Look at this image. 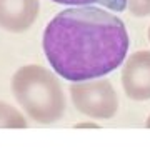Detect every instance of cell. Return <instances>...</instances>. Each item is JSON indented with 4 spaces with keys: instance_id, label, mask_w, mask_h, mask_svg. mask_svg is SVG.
Returning a JSON list of instances; mask_svg holds the SVG:
<instances>
[{
    "instance_id": "9",
    "label": "cell",
    "mask_w": 150,
    "mask_h": 150,
    "mask_svg": "<svg viewBox=\"0 0 150 150\" xmlns=\"http://www.w3.org/2000/svg\"><path fill=\"white\" fill-rule=\"evenodd\" d=\"M145 127H147V129H150V117L147 118V122H145Z\"/></svg>"
},
{
    "instance_id": "4",
    "label": "cell",
    "mask_w": 150,
    "mask_h": 150,
    "mask_svg": "<svg viewBox=\"0 0 150 150\" xmlns=\"http://www.w3.org/2000/svg\"><path fill=\"white\" fill-rule=\"evenodd\" d=\"M122 87L132 100H150V50H139L123 60Z\"/></svg>"
},
{
    "instance_id": "2",
    "label": "cell",
    "mask_w": 150,
    "mask_h": 150,
    "mask_svg": "<svg viewBox=\"0 0 150 150\" xmlns=\"http://www.w3.org/2000/svg\"><path fill=\"white\" fill-rule=\"evenodd\" d=\"M12 92L23 112L38 123H55L65 113V95L57 75L42 65H25L12 79Z\"/></svg>"
},
{
    "instance_id": "10",
    "label": "cell",
    "mask_w": 150,
    "mask_h": 150,
    "mask_svg": "<svg viewBox=\"0 0 150 150\" xmlns=\"http://www.w3.org/2000/svg\"><path fill=\"white\" fill-rule=\"evenodd\" d=\"M149 42H150V27H149Z\"/></svg>"
},
{
    "instance_id": "8",
    "label": "cell",
    "mask_w": 150,
    "mask_h": 150,
    "mask_svg": "<svg viewBox=\"0 0 150 150\" xmlns=\"http://www.w3.org/2000/svg\"><path fill=\"white\" fill-rule=\"evenodd\" d=\"M127 7L134 17L150 15V0H127Z\"/></svg>"
},
{
    "instance_id": "6",
    "label": "cell",
    "mask_w": 150,
    "mask_h": 150,
    "mask_svg": "<svg viewBox=\"0 0 150 150\" xmlns=\"http://www.w3.org/2000/svg\"><path fill=\"white\" fill-rule=\"evenodd\" d=\"M27 120L17 108L0 102V129H25Z\"/></svg>"
},
{
    "instance_id": "1",
    "label": "cell",
    "mask_w": 150,
    "mask_h": 150,
    "mask_svg": "<svg viewBox=\"0 0 150 150\" xmlns=\"http://www.w3.org/2000/svg\"><path fill=\"white\" fill-rule=\"evenodd\" d=\"M42 47L59 77L83 82L117 70L127 59L130 37L115 13L83 5L59 12L48 22Z\"/></svg>"
},
{
    "instance_id": "5",
    "label": "cell",
    "mask_w": 150,
    "mask_h": 150,
    "mask_svg": "<svg viewBox=\"0 0 150 150\" xmlns=\"http://www.w3.org/2000/svg\"><path fill=\"white\" fill-rule=\"evenodd\" d=\"M38 0H0V28L20 33L33 25L38 17Z\"/></svg>"
},
{
    "instance_id": "3",
    "label": "cell",
    "mask_w": 150,
    "mask_h": 150,
    "mask_svg": "<svg viewBox=\"0 0 150 150\" xmlns=\"http://www.w3.org/2000/svg\"><path fill=\"white\" fill-rule=\"evenodd\" d=\"M74 107L95 120H110L118 112V97L107 79L72 82L69 87Z\"/></svg>"
},
{
    "instance_id": "7",
    "label": "cell",
    "mask_w": 150,
    "mask_h": 150,
    "mask_svg": "<svg viewBox=\"0 0 150 150\" xmlns=\"http://www.w3.org/2000/svg\"><path fill=\"white\" fill-rule=\"evenodd\" d=\"M55 4L62 5H74V7H83V5H103L108 10L123 12L127 8V0H52Z\"/></svg>"
}]
</instances>
